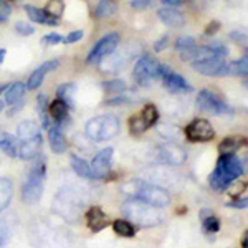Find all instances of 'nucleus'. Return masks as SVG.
Masks as SVG:
<instances>
[{"label":"nucleus","mask_w":248,"mask_h":248,"mask_svg":"<svg viewBox=\"0 0 248 248\" xmlns=\"http://www.w3.org/2000/svg\"><path fill=\"white\" fill-rule=\"evenodd\" d=\"M103 88L109 94H119L123 91H126V83L121 81V79H113V81L103 83Z\"/></svg>","instance_id":"obj_37"},{"label":"nucleus","mask_w":248,"mask_h":248,"mask_svg":"<svg viewBox=\"0 0 248 248\" xmlns=\"http://www.w3.org/2000/svg\"><path fill=\"white\" fill-rule=\"evenodd\" d=\"M141 118L144 119V123H146L147 127L154 126L155 123L159 121V111L157 108L154 105H146V108L141 111Z\"/></svg>","instance_id":"obj_33"},{"label":"nucleus","mask_w":248,"mask_h":248,"mask_svg":"<svg viewBox=\"0 0 248 248\" xmlns=\"http://www.w3.org/2000/svg\"><path fill=\"white\" fill-rule=\"evenodd\" d=\"M195 45H197V43H195V40L192 37H181L177 42H175V50L179 51L181 58H184Z\"/></svg>","instance_id":"obj_35"},{"label":"nucleus","mask_w":248,"mask_h":248,"mask_svg":"<svg viewBox=\"0 0 248 248\" xmlns=\"http://www.w3.org/2000/svg\"><path fill=\"white\" fill-rule=\"evenodd\" d=\"M245 146H248V139L245 136H227V138L218 144V151L222 154H233L235 151H240Z\"/></svg>","instance_id":"obj_18"},{"label":"nucleus","mask_w":248,"mask_h":248,"mask_svg":"<svg viewBox=\"0 0 248 248\" xmlns=\"http://www.w3.org/2000/svg\"><path fill=\"white\" fill-rule=\"evenodd\" d=\"M9 15H10V5H9V3H5V2H2V0H0V23L7 22Z\"/></svg>","instance_id":"obj_42"},{"label":"nucleus","mask_w":248,"mask_h":248,"mask_svg":"<svg viewBox=\"0 0 248 248\" xmlns=\"http://www.w3.org/2000/svg\"><path fill=\"white\" fill-rule=\"evenodd\" d=\"M42 136H37V138L27 139V141H20L18 146V157L23 159V161H31V159L38 157L42 154Z\"/></svg>","instance_id":"obj_15"},{"label":"nucleus","mask_w":248,"mask_h":248,"mask_svg":"<svg viewBox=\"0 0 248 248\" xmlns=\"http://www.w3.org/2000/svg\"><path fill=\"white\" fill-rule=\"evenodd\" d=\"M157 15L167 27H172V29H177V27H182L186 23L184 15L179 10L172 9V7L170 9H161L157 12Z\"/></svg>","instance_id":"obj_21"},{"label":"nucleus","mask_w":248,"mask_h":248,"mask_svg":"<svg viewBox=\"0 0 248 248\" xmlns=\"http://www.w3.org/2000/svg\"><path fill=\"white\" fill-rule=\"evenodd\" d=\"M58 65H60L58 60H51V62H45L42 66H38L37 70L30 75L29 81H27V90H37V88L43 83L46 73H50V71H53L55 68H58Z\"/></svg>","instance_id":"obj_17"},{"label":"nucleus","mask_w":248,"mask_h":248,"mask_svg":"<svg viewBox=\"0 0 248 248\" xmlns=\"http://www.w3.org/2000/svg\"><path fill=\"white\" fill-rule=\"evenodd\" d=\"M111 159H113V147H106L101 149L93 157L91 166V172H93V179H103L109 174L111 169Z\"/></svg>","instance_id":"obj_12"},{"label":"nucleus","mask_w":248,"mask_h":248,"mask_svg":"<svg viewBox=\"0 0 248 248\" xmlns=\"http://www.w3.org/2000/svg\"><path fill=\"white\" fill-rule=\"evenodd\" d=\"M215 29H218V23L217 22H214V23H210V25L209 27H207V30H205V33L207 35H212V33H215Z\"/></svg>","instance_id":"obj_47"},{"label":"nucleus","mask_w":248,"mask_h":248,"mask_svg":"<svg viewBox=\"0 0 248 248\" xmlns=\"http://www.w3.org/2000/svg\"><path fill=\"white\" fill-rule=\"evenodd\" d=\"M113 230H114L116 235L124 237V238H131V237H134V235H136L134 225L129 222V220H124V218L114 220V222H113Z\"/></svg>","instance_id":"obj_29"},{"label":"nucleus","mask_w":248,"mask_h":248,"mask_svg":"<svg viewBox=\"0 0 248 248\" xmlns=\"http://www.w3.org/2000/svg\"><path fill=\"white\" fill-rule=\"evenodd\" d=\"M68 108L70 106H68L65 101H62L60 98L55 99L53 103H50V106H48V114L57 123V126L62 127V123H65L68 119Z\"/></svg>","instance_id":"obj_20"},{"label":"nucleus","mask_w":248,"mask_h":248,"mask_svg":"<svg viewBox=\"0 0 248 248\" xmlns=\"http://www.w3.org/2000/svg\"><path fill=\"white\" fill-rule=\"evenodd\" d=\"M5 55H7L5 48H0V63H3V60H5Z\"/></svg>","instance_id":"obj_50"},{"label":"nucleus","mask_w":248,"mask_h":248,"mask_svg":"<svg viewBox=\"0 0 248 248\" xmlns=\"http://www.w3.org/2000/svg\"><path fill=\"white\" fill-rule=\"evenodd\" d=\"M3 111V101H0V113Z\"/></svg>","instance_id":"obj_52"},{"label":"nucleus","mask_w":248,"mask_h":248,"mask_svg":"<svg viewBox=\"0 0 248 248\" xmlns=\"http://www.w3.org/2000/svg\"><path fill=\"white\" fill-rule=\"evenodd\" d=\"M86 136L94 142H105L116 138L121 131V121L114 114H101L86 123Z\"/></svg>","instance_id":"obj_5"},{"label":"nucleus","mask_w":248,"mask_h":248,"mask_svg":"<svg viewBox=\"0 0 248 248\" xmlns=\"http://www.w3.org/2000/svg\"><path fill=\"white\" fill-rule=\"evenodd\" d=\"M46 181V161L45 157L37 159L27 175V181L22 187V199L25 203H37L43 195Z\"/></svg>","instance_id":"obj_4"},{"label":"nucleus","mask_w":248,"mask_h":248,"mask_svg":"<svg viewBox=\"0 0 248 248\" xmlns=\"http://www.w3.org/2000/svg\"><path fill=\"white\" fill-rule=\"evenodd\" d=\"M119 33H108L106 37H103L96 45L91 48L90 55H88V63H98L103 58H106L108 55H111L113 51H116V48L119 46Z\"/></svg>","instance_id":"obj_9"},{"label":"nucleus","mask_w":248,"mask_h":248,"mask_svg":"<svg viewBox=\"0 0 248 248\" xmlns=\"http://www.w3.org/2000/svg\"><path fill=\"white\" fill-rule=\"evenodd\" d=\"M242 247L243 248H248V230L243 233V237H242Z\"/></svg>","instance_id":"obj_49"},{"label":"nucleus","mask_w":248,"mask_h":248,"mask_svg":"<svg viewBox=\"0 0 248 248\" xmlns=\"http://www.w3.org/2000/svg\"><path fill=\"white\" fill-rule=\"evenodd\" d=\"M192 68L203 77H229V62L225 58L202 60V62L192 63Z\"/></svg>","instance_id":"obj_11"},{"label":"nucleus","mask_w":248,"mask_h":248,"mask_svg":"<svg viewBox=\"0 0 248 248\" xmlns=\"http://www.w3.org/2000/svg\"><path fill=\"white\" fill-rule=\"evenodd\" d=\"M25 12L27 15H29V18L31 22L35 23H42V25H58V20L51 18L50 15L46 14L43 9H38V7H33V5H25Z\"/></svg>","instance_id":"obj_22"},{"label":"nucleus","mask_w":248,"mask_h":248,"mask_svg":"<svg viewBox=\"0 0 248 248\" xmlns=\"http://www.w3.org/2000/svg\"><path fill=\"white\" fill-rule=\"evenodd\" d=\"M12 195H14V184L10 179L0 177V212H3L9 207Z\"/></svg>","instance_id":"obj_27"},{"label":"nucleus","mask_w":248,"mask_h":248,"mask_svg":"<svg viewBox=\"0 0 248 248\" xmlns=\"http://www.w3.org/2000/svg\"><path fill=\"white\" fill-rule=\"evenodd\" d=\"M227 205L232 207V209H248V197H245V199H238V201L230 202V203H227Z\"/></svg>","instance_id":"obj_44"},{"label":"nucleus","mask_w":248,"mask_h":248,"mask_svg":"<svg viewBox=\"0 0 248 248\" xmlns=\"http://www.w3.org/2000/svg\"><path fill=\"white\" fill-rule=\"evenodd\" d=\"M18 146L20 139L17 136H12L9 133H0V151H3L7 155H10V157L18 155Z\"/></svg>","instance_id":"obj_23"},{"label":"nucleus","mask_w":248,"mask_h":248,"mask_svg":"<svg viewBox=\"0 0 248 248\" xmlns=\"http://www.w3.org/2000/svg\"><path fill=\"white\" fill-rule=\"evenodd\" d=\"M201 220H202V229L205 233H217L220 230V220L212 210H207V209L202 210Z\"/></svg>","instance_id":"obj_26"},{"label":"nucleus","mask_w":248,"mask_h":248,"mask_svg":"<svg viewBox=\"0 0 248 248\" xmlns=\"http://www.w3.org/2000/svg\"><path fill=\"white\" fill-rule=\"evenodd\" d=\"M83 35H85V31H83V30H75V31H70V33H68L66 37L63 38V42H65V43H75V42H79V40L83 38Z\"/></svg>","instance_id":"obj_39"},{"label":"nucleus","mask_w":248,"mask_h":248,"mask_svg":"<svg viewBox=\"0 0 248 248\" xmlns=\"http://www.w3.org/2000/svg\"><path fill=\"white\" fill-rule=\"evenodd\" d=\"M43 10H45L51 18L58 20L63 15V12H65V5H63V0H50Z\"/></svg>","instance_id":"obj_34"},{"label":"nucleus","mask_w":248,"mask_h":248,"mask_svg":"<svg viewBox=\"0 0 248 248\" xmlns=\"http://www.w3.org/2000/svg\"><path fill=\"white\" fill-rule=\"evenodd\" d=\"M129 5L133 7L134 10H144L151 5V0H131Z\"/></svg>","instance_id":"obj_43"},{"label":"nucleus","mask_w":248,"mask_h":248,"mask_svg":"<svg viewBox=\"0 0 248 248\" xmlns=\"http://www.w3.org/2000/svg\"><path fill=\"white\" fill-rule=\"evenodd\" d=\"M146 129H149V127L146 126V123H144V119L141 118V114L133 116V118L129 119V131H131V134L139 136V134H142Z\"/></svg>","instance_id":"obj_36"},{"label":"nucleus","mask_w":248,"mask_h":248,"mask_svg":"<svg viewBox=\"0 0 248 248\" xmlns=\"http://www.w3.org/2000/svg\"><path fill=\"white\" fill-rule=\"evenodd\" d=\"M10 237V232H9V227L5 223H0V248L5 247L7 240Z\"/></svg>","instance_id":"obj_41"},{"label":"nucleus","mask_w":248,"mask_h":248,"mask_svg":"<svg viewBox=\"0 0 248 248\" xmlns=\"http://www.w3.org/2000/svg\"><path fill=\"white\" fill-rule=\"evenodd\" d=\"M167 37H164V38H161V40H157V42H155V51H161V50H164V48H166V43H167Z\"/></svg>","instance_id":"obj_45"},{"label":"nucleus","mask_w":248,"mask_h":248,"mask_svg":"<svg viewBox=\"0 0 248 248\" xmlns=\"http://www.w3.org/2000/svg\"><path fill=\"white\" fill-rule=\"evenodd\" d=\"M70 162H71V167H73V170H75V174H77V175H79V177H83V179H93L91 166L83 157L73 154L70 157Z\"/></svg>","instance_id":"obj_28"},{"label":"nucleus","mask_w":248,"mask_h":248,"mask_svg":"<svg viewBox=\"0 0 248 248\" xmlns=\"http://www.w3.org/2000/svg\"><path fill=\"white\" fill-rule=\"evenodd\" d=\"M48 139H50V146H51V151L55 154H63L66 151V139H65V134H63L62 127L55 124L53 127L48 129Z\"/></svg>","instance_id":"obj_19"},{"label":"nucleus","mask_w":248,"mask_h":248,"mask_svg":"<svg viewBox=\"0 0 248 248\" xmlns=\"http://www.w3.org/2000/svg\"><path fill=\"white\" fill-rule=\"evenodd\" d=\"M229 77H248V58L229 62Z\"/></svg>","instance_id":"obj_30"},{"label":"nucleus","mask_w":248,"mask_h":248,"mask_svg":"<svg viewBox=\"0 0 248 248\" xmlns=\"http://www.w3.org/2000/svg\"><path fill=\"white\" fill-rule=\"evenodd\" d=\"M157 78L162 81V85L166 86L167 91L174 94H179V93H190L192 91V86L187 83V79L181 77L179 73H175L174 70H170L169 66H164L161 65L159 68V73H157Z\"/></svg>","instance_id":"obj_8"},{"label":"nucleus","mask_w":248,"mask_h":248,"mask_svg":"<svg viewBox=\"0 0 248 248\" xmlns=\"http://www.w3.org/2000/svg\"><path fill=\"white\" fill-rule=\"evenodd\" d=\"M15 31H17L18 35H23V37H30V35L35 33V29H33V25H30V23H27V22H17L15 23Z\"/></svg>","instance_id":"obj_38"},{"label":"nucleus","mask_w":248,"mask_h":248,"mask_svg":"<svg viewBox=\"0 0 248 248\" xmlns=\"http://www.w3.org/2000/svg\"><path fill=\"white\" fill-rule=\"evenodd\" d=\"M243 189H245V184H240V186H238V187H235V189L232 190L230 194H232V195H238V194H242V190H243Z\"/></svg>","instance_id":"obj_48"},{"label":"nucleus","mask_w":248,"mask_h":248,"mask_svg":"<svg viewBox=\"0 0 248 248\" xmlns=\"http://www.w3.org/2000/svg\"><path fill=\"white\" fill-rule=\"evenodd\" d=\"M247 58H248V55H247Z\"/></svg>","instance_id":"obj_54"},{"label":"nucleus","mask_w":248,"mask_h":248,"mask_svg":"<svg viewBox=\"0 0 248 248\" xmlns=\"http://www.w3.org/2000/svg\"><path fill=\"white\" fill-rule=\"evenodd\" d=\"M37 136H40V127L35 121H22L17 126V138L20 141H27Z\"/></svg>","instance_id":"obj_25"},{"label":"nucleus","mask_w":248,"mask_h":248,"mask_svg":"<svg viewBox=\"0 0 248 248\" xmlns=\"http://www.w3.org/2000/svg\"><path fill=\"white\" fill-rule=\"evenodd\" d=\"M164 5H170V7H177L182 3V0H161Z\"/></svg>","instance_id":"obj_46"},{"label":"nucleus","mask_w":248,"mask_h":248,"mask_svg":"<svg viewBox=\"0 0 248 248\" xmlns=\"http://www.w3.org/2000/svg\"><path fill=\"white\" fill-rule=\"evenodd\" d=\"M116 12V2L114 0H101L96 7V17L98 18H106L109 15H113Z\"/></svg>","instance_id":"obj_32"},{"label":"nucleus","mask_w":248,"mask_h":248,"mask_svg":"<svg viewBox=\"0 0 248 248\" xmlns=\"http://www.w3.org/2000/svg\"><path fill=\"white\" fill-rule=\"evenodd\" d=\"M159 68H161V63L157 60L151 57V55H144V57L138 60V63H136L133 70V77L136 83L141 86H149L153 83V79L157 78Z\"/></svg>","instance_id":"obj_7"},{"label":"nucleus","mask_w":248,"mask_h":248,"mask_svg":"<svg viewBox=\"0 0 248 248\" xmlns=\"http://www.w3.org/2000/svg\"><path fill=\"white\" fill-rule=\"evenodd\" d=\"M121 210H123L124 217H127L129 222L142 227V229L157 227L164 222V214L159 207H154L147 202L138 201V199H129V201L123 205Z\"/></svg>","instance_id":"obj_2"},{"label":"nucleus","mask_w":248,"mask_h":248,"mask_svg":"<svg viewBox=\"0 0 248 248\" xmlns=\"http://www.w3.org/2000/svg\"><path fill=\"white\" fill-rule=\"evenodd\" d=\"M7 88H9V85H2V86H0V96H2L3 91H7Z\"/></svg>","instance_id":"obj_51"},{"label":"nucleus","mask_w":248,"mask_h":248,"mask_svg":"<svg viewBox=\"0 0 248 248\" xmlns=\"http://www.w3.org/2000/svg\"><path fill=\"white\" fill-rule=\"evenodd\" d=\"M243 85H245V86L248 88V81H245V83H243Z\"/></svg>","instance_id":"obj_53"},{"label":"nucleus","mask_w":248,"mask_h":248,"mask_svg":"<svg viewBox=\"0 0 248 248\" xmlns=\"http://www.w3.org/2000/svg\"><path fill=\"white\" fill-rule=\"evenodd\" d=\"M63 207H65L66 210L63 212L62 215H65V218H66V217H70L71 214H77L78 210H81L83 202L78 201V197L70 189H65L57 197V202H55V210L58 212V210H62Z\"/></svg>","instance_id":"obj_14"},{"label":"nucleus","mask_w":248,"mask_h":248,"mask_svg":"<svg viewBox=\"0 0 248 248\" xmlns=\"http://www.w3.org/2000/svg\"><path fill=\"white\" fill-rule=\"evenodd\" d=\"M186 138L190 142H209L215 138V129L207 119H194L186 126Z\"/></svg>","instance_id":"obj_10"},{"label":"nucleus","mask_w":248,"mask_h":248,"mask_svg":"<svg viewBox=\"0 0 248 248\" xmlns=\"http://www.w3.org/2000/svg\"><path fill=\"white\" fill-rule=\"evenodd\" d=\"M195 105L203 113H209L212 116H230L233 114V109L220 98L218 94H215L210 90H202L197 96Z\"/></svg>","instance_id":"obj_6"},{"label":"nucleus","mask_w":248,"mask_h":248,"mask_svg":"<svg viewBox=\"0 0 248 248\" xmlns=\"http://www.w3.org/2000/svg\"><path fill=\"white\" fill-rule=\"evenodd\" d=\"M157 155L162 162L170 166H181L187 159V153L177 144H164L157 149Z\"/></svg>","instance_id":"obj_13"},{"label":"nucleus","mask_w":248,"mask_h":248,"mask_svg":"<svg viewBox=\"0 0 248 248\" xmlns=\"http://www.w3.org/2000/svg\"><path fill=\"white\" fill-rule=\"evenodd\" d=\"M243 174V164L235 154H222L217 161L214 172L209 177V184L214 190L222 192L232 186Z\"/></svg>","instance_id":"obj_1"},{"label":"nucleus","mask_w":248,"mask_h":248,"mask_svg":"<svg viewBox=\"0 0 248 248\" xmlns=\"http://www.w3.org/2000/svg\"><path fill=\"white\" fill-rule=\"evenodd\" d=\"M63 42V37L58 33H48L45 38H43V43L45 45H58V43Z\"/></svg>","instance_id":"obj_40"},{"label":"nucleus","mask_w":248,"mask_h":248,"mask_svg":"<svg viewBox=\"0 0 248 248\" xmlns=\"http://www.w3.org/2000/svg\"><path fill=\"white\" fill-rule=\"evenodd\" d=\"M123 192L126 195H129L131 199H138V201L147 202L154 207L164 209L170 203V195L166 189L154 184L144 182V181H129L123 184Z\"/></svg>","instance_id":"obj_3"},{"label":"nucleus","mask_w":248,"mask_h":248,"mask_svg":"<svg viewBox=\"0 0 248 248\" xmlns=\"http://www.w3.org/2000/svg\"><path fill=\"white\" fill-rule=\"evenodd\" d=\"M86 225L91 232L98 233V232L105 230L109 225V220H108V215L99 207H91L86 214Z\"/></svg>","instance_id":"obj_16"},{"label":"nucleus","mask_w":248,"mask_h":248,"mask_svg":"<svg viewBox=\"0 0 248 248\" xmlns=\"http://www.w3.org/2000/svg\"><path fill=\"white\" fill-rule=\"evenodd\" d=\"M27 93V85L25 83H12L9 85L5 91V103L7 105H17V103L22 101V98Z\"/></svg>","instance_id":"obj_24"},{"label":"nucleus","mask_w":248,"mask_h":248,"mask_svg":"<svg viewBox=\"0 0 248 248\" xmlns=\"http://www.w3.org/2000/svg\"><path fill=\"white\" fill-rule=\"evenodd\" d=\"M75 91H77V86H75L73 83H63V85L58 88L57 94H58V98L62 99V101H65L68 106H71V105H73Z\"/></svg>","instance_id":"obj_31"}]
</instances>
